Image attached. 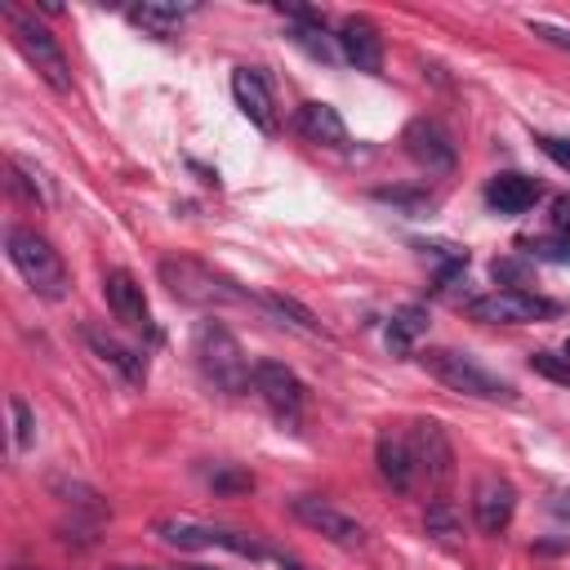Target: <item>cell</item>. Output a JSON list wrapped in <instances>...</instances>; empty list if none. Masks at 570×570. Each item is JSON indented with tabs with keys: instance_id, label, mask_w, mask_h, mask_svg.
Masks as SVG:
<instances>
[{
	"instance_id": "cell-1",
	"label": "cell",
	"mask_w": 570,
	"mask_h": 570,
	"mask_svg": "<svg viewBox=\"0 0 570 570\" xmlns=\"http://www.w3.org/2000/svg\"><path fill=\"white\" fill-rule=\"evenodd\" d=\"M191 356H196L200 374H205L218 392H227V396L249 392V383H254V365L245 361V352H240V343H236V334H232L227 325H218V321H200L196 334H191Z\"/></svg>"
},
{
	"instance_id": "cell-2",
	"label": "cell",
	"mask_w": 570,
	"mask_h": 570,
	"mask_svg": "<svg viewBox=\"0 0 570 570\" xmlns=\"http://www.w3.org/2000/svg\"><path fill=\"white\" fill-rule=\"evenodd\" d=\"M160 285L191 307H227V303H245V289H236L232 276L214 272L209 263L191 258V254H165L160 258Z\"/></svg>"
},
{
	"instance_id": "cell-3",
	"label": "cell",
	"mask_w": 570,
	"mask_h": 570,
	"mask_svg": "<svg viewBox=\"0 0 570 570\" xmlns=\"http://www.w3.org/2000/svg\"><path fill=\"white\" fill-rule=\"evenodd\" d=\"M4 254L9 263L18 267V276L40 294V298H62L71 276H67V263L62 254L36 232V227H9L4 232Z\"/></svg>"
},
{
	"instance_id": "cell-4",
	"label": "cell",
	"mask_w": 570,
	"mask_h": 570,
	"mask_svg": "<svg viewBox=\"0 0 570 570\" xmlns=\"http://www.w3.org/2000/svg\"><path fill=\"white\" fill-rule=\"evenodd\" d=\"M423 365L450 387V392H463V396H476V401H517V387L499 374H490L485 365H476L468 352H454V347H428L423 352Z\"/></svg>"
},
{
	"instance_id": "cell-5",
	"label": "cell",
	"mask_w": 570,
	"mask_h": 570,
	"mask_svg": "<svg viewBox=\"0 0 570 570\" xmlns=\"http://www.w3.org/2000/svg\"><path fill=\"white\" fill-rule=\"evenodd\" d=\"M9 31H13L18 53L36 67V76H40L53 94H71V62H67V53H62L58 36H53L49 27H40L36 18L18 13V9H9Z\"/></svg>"
},
{
	"instance_id": "cell-6",
	"label": "cell",
	"mask_w": 570,
	"mask_h": 570,
	"mask_svg": "<svg viewBox=\"0 0 570 570\" xmlns=\"http://www.w3.org/2000/svg\"><path fill=\"white\" fill-rule=\"evenodd\" d=\"M156 539L169 543V548H227V552H240V557H254V561H267L272 548H263L258 539L240 534V530H223V525H205V521H187V517H160L156 525Z\"/></svg>"
},
{
	"instance_id": "cell-7",
	"label": "cell",
	"mask_w": 570,
	"mask_h": 570,
	"mask_svg": "<svg viewBox=\"0 0 570 570\" xmlns=\"http://www.w3.org/2000/svg\"><path fill=\"white\" fill-rule=\"evenodd\" d=\"M254 392L267 401V410L276 414L281 428L298 432L307 392H303V383H298V374H294L289 365H281V361H258V365H254Z\"/></svg>"
},
{
	"instance_id": "cell-8",
	"label": "cell",
	"mask_w": 570,
	"mask_h": 570,
	"mask_svg": "<svg viewBox=\"0 0 570 570\" xmlns=\"http://www.w3.org/2000/svg\"><path fill=\"white\" fill-rule=\"evenodd\" d=\"M468 312H472L476 321H490V325H525V321H548V316H557L561 303L508 285V289H494V294H485V298H472Z\"/></svg>"
},
{
	"instance_id": "cell-9",
	"label": "cell",
	"mask_w": 570,
	"mask_h": 570,
	"mask_svg": "<svg viewBox=\"0 0 570 570\" xmlns=\"http://www.w3.org/2000/svg\"><path fill=\"white\" fill-rule=\"evenodd\" d=\"M410 450H414V463L428 476V485L445 490L454 476V445H450L445 428L436 419H414L410 423Z\"/></svg>"
},
{
	"instance_id": "cell-10",
	"label": "cell",
	"mask_w": 570,
	"mask_h": 570,
	"mask_svg": "<svg viewBox=\"0 0 570 570\" xmlns=\"http://www.w3.org/2000/svg\"><path fill=\"white\" fill-rule=\"evenodd\" d=\"M289 508H294V517H298L307 530H316L321 539H330V543H338V548H361V543H365V525H361L352 512H343V508H334V503H325V499L303 494V499H294Z\"/></svg>"
},
{
	"instance_id": "cell-11",
	"label": "cell",
	"mask_w": 570,
	"mask_h": 570,
	"mask_svg": "<svg viewBox=\"0 0 570 570\" xmlns=\"http://www.w3.org/2000/svg\"><path fill=\"white\" fill-rule=\"evenodd\" d=\"M401 142H405V151H410V160L419 169H428V174H450L454 169V142L436 120H428V116L410 120Z\"/></svg>"
},
{
	"instance_id": "cell-12",
	"label": "cell",
	"mask_w": 570,
	"mask_h": 570,
	"mask_svg": "<svg viewBox=\"0 0 570 570\" xmlns=\"http://www.w3.org/2000/svg\"><path fill=\"white\" fill-rule=\"evenodd\" d=\"M512 512H517V490H512V481L485 472V476L472 485V517H476L481 534H503V530L512 525Z\"/></svg>"
},
{
	"instance_id": "cell-13",
	"label": "cell",
	"mask_w": 570,
	"mask_h": 570,
	"mask_svg": "<svg viewBox=\"0 0 570 570\" xmlns=\"http://www.w3.org/2000/svg\"><path fill=\"white\" fill-rule=\"evenodd\" d=\"M102 298H107V307H111V316H116L120 325L142 330V334H156V330H151L147 298H142V285H138L125 267H111V272L102 276Z\"/></svg>"
},
{
	"instance_id": "cell-14",
	"label": "cell",
	"mask_w": 570,
	"mask_h": 570,
	"mask_svg": "<svg viewBox=\"0 0 570 570\" xmlns=\"http://www.w3.org/2000/svg\"><path fill=\"white\" fill-rule=\"evenodd\" d=\"M232 98H236V107L249 116L254 129L276 134V102H272L267 76H263L258 67H236V71H232Z\"/></svg>"
},
{
	"instance_id": "cell-15",
	"label": "cell",
	"mask_w": 570,
	"mask_h": 570,
	"mask_svg": "<svg viewBox=\"0 0 570 570\" xmlns=\"http://www.w3.org/2000/svg\"><path fill=\"white\" fill-rule=\"evenodd\" d=\"M374 463H379V476L392 485V490H410L414 476H419V463H414V450H410V432H392L383 428L379 432V445H374Z\"/></svg>"
},
{
	"instance_id": "cell-16",
	"label": "cell",
	"mask_w": 570,
	"mask_h": 570,
	"mask_svg": "<svg viewBox=\"0 0 570 570\" xmlns=\"http://www.w3.org/2000/svg\"><path fill=\"white\" fill-rule=\"evenodd\" d=\"M334 45H338V58H347L356 71H383V40L370 18H343Z\"/></svg>"
},
{
	"instance_id": "cell-17",
	"label": "cell",
	"mask_w": 570,
	"mask_h": 570,
	"mask_svg": "<svg viewBox=\"0 0 570 570\" xmlns=\"http://www.w3.org/2000/svg\"><path fill=\"white\" fill-rule=\"evenodd\" d=\"M294 125H298V134L307 138V142H316V147H347V125H343V116L330 107V102H303L298 107V116H294Z\"/></svg>"
},
{
	"instance_id": "cell-18",
	"label": "cell",
	"mask_w": 570,
	"mask_h": 570,
	"mask_svg": "<svg viewBox=\"0 0 570 570\" xmlns=\"http://www.w3.org/2000/svg\"><path fill=\"white\" fill-rule=\"evenodd\" d=\"M539 183L534 178H525V174H517V169H508V174H494L490 183H485V200L499 209V214H525L534 200H539Z\"/></svg>"
},
{
	"instance_id": "cell-19",
	"label": "cell",
	"mask_w": 570,
	"mask_h": 570,
	"mask_svg": "<svg viewBox=\"0 0 570 570\" xmlns=\"http://www.w3.org/2000/svg\"><path fill=\"white\" fill-rule=\"evenodd\" d=\"M281 13H289V18H294L289 40H294L298 49H307L316 62H334V58H338V45H334V36L325 31L321 13H312V9H294V4H281Z\"/></svg>"
},
{
	"instance_id": "cell-20",
	"label": "cell",
	"mask_w": 570,
	"mask_h": 570,
	"mask_svg": "<svg viewBox=\"0 0 570 570\" xmlns=\"http://www.w3.org/2000/svg\"><path fill=\"white\" fill-rule=\"evenodd\" d=\"M85 343H89L107 365H116V370L125 374V383H142V379H147V361H142V352L125 347V343H120V338H111L107 330L85 325Z\"/></svg>"
},
{
	"instance_id": "cell-21",
	"label": "cell",
	"mask_w": 570,
	"mask_h": 570,
	"mask_svg": "<svg viewBox=\"0 0 570 570\" xmlns=\"http://www.w3.org/2000/svg\"><path fill=\"white\" fill-rule=\"evenodd\" d=\"M187 13H196V4H160V0H142V4H134L125 18L134 22V27H142L147 36H174L178 27H183V18Z\"/></svg>"
},
{
	"instance_id": "cell-22",
	"label": "cell",
	"mask_w": 570,
	"mask_h": 570,
	"mask_svg": "<svg viewBox=\"0 0 570 570\" xmlns=\"http://www.w3.org/2000/svg\"><path fill=\"white\" fill-rule=\"evenodd\" d=\"M423 334H428V307L423 303H405V307L392 312V321H387V347L396 356H410Z\"/></svg>"
},
{
	"instance_id": "cell-23",
	"label": "cell",
	"mask_w": 570,
	"mask_h": 570,
	"mask_svg": "<svg viewBox=\"0 0 570 570\" xmlns=\"http://www.w3.org/2000/svg\"><path fill=\"white\" fill-rule=\"evenodd\" d=\"M423 530H428L432 539H441V543H459V539H463V517H459V508H454L445 494H436V499L428 503V512H423Z\"/></svg>"
},
{
	"instance_id": "cell-24",
	"label": "cell",
	"mask_w": 570,
	"mask_h": 570,
	"mask_svg": "<svg viewBox=\"0 0 570 570\" xmlns=\"http://www.w3.org/2000/svg\"><path fill=\"white\" fill-rule=\"evenodd\" d=\"M263 307H272L281 321H289V325H298L303 334H325L321 330V321L298 303V298H289V294H263Z\"/></svg>"
},
{
	"instance_id": "cell-25",
	"label": "cell",
	"mask_w": 570,
	"mask_h": 570,
	"mask_svg": "<svg viewBox=\"0 0 570 570\" xmlns=\"http://www.w3.org/2000/svg\"><path fill=\"white\" fill-rule=\"evenodd\" d=\"M530 370L552 379V383H561V387H570V356L566 352H530Z\"/></svg>"
},
{
	"instance_id": "cell-26",
	"label": "cell",
	"mask_w": 570,
	"mask_h": 570,
	"mask_svg": "<svg viewBox=\"0 0 570 570\" xmlns=\"http://www.w3.org/2000/svg\"><path fill=\"white\" fill-rule=\"evenodd\" d=\"M9 414H13V445L27 450L31 436H36V414H31V405L22 396H9Z\"/></svg>"
},
{
	"instance_id": "cell-27",
	"label": "cell",
	"mask_w": 570,
	"mask_h": 570,
	"mask_svg": "<svg viewBox=\"0 0 570 570\" xmlns=\"http://www.w3.org/2000/svg\"><path fill=\"white\" fill-rule=\"evenodd\" d=\"M9 165H13V174H18L13 183H18V187H22V191H27L36 205H45V200H49V191H45V183H40V169H36L31 160H22V156H13Z\"/></svg>"
},
{
	"instance_id": "cell-28",
	"label": "cell",
	"mask_w": 570,
	"mask_h": 570,
	"mask_svg": "<svg viewBox=\"0 0 570 570\" xmlns=\"http://www.w3.org/2000/svg\"><path fill=\"white\" fill-rule=\"evenodd\" d=\"M525 27H530L534 36H543L548 45H557V49H566V53H570V27H557V22H548V18H530Z\"/></svg>"
},
{
	"instance_id": "cell-29",
	"label": "cell",
	"mask_w": 570,
	"mask_h": 570,
	"mask_svg": "<svg viewBox=\"0 0 570 570\" xmlns=\"http://www.w3.org/2000/svg\"><path fill=\"white\" fill-rule=\"evenodd\" d=\"M539 147L548 160H557L561 169H570V138H557V134H539Z\"/></svg>"
},
{
	"instance_id": "cell-30",
	"label": "cell",
	"mask_w": 570,
	"mask_h": 570,
	"mask_svg": "<svg viewBox=\"0 0 570 570\" xmlns=\"http://www.w3.org/2000/svg\"><path fill=\"white\" fill-rule=\"evenodd\" d=\"M552 232L570 245V196H557L552 200Z\"/></svg>"
},
{
	"instance_id": "cell-31",
	"label": "cell",
	"mask_w": 570,
	"mask_h": 570,
	"mask_svg": "<svg viewBox=\"0 0 570 570\" xmlns=\"http://www.w3.org/2000/svg\"><path fill=\"white\" fill-rule=\"evenodd\" d=\"M249 485H254L249 472H223V476H214V490H249Z\"/></svg>"
},
{
	"instance_id": "cell-32",
	"label": "cell",
	"mask_w": 570,
	"mask_h": 570,
	"mask_svg": "<svg viewBox=\"0 0 570 570\" xmlns=\"http://www.w3.org/2000/svg\"><path fill=\"white\" fill-rule=\"evenodd\" d=\"M548 512H552V517H557V521L570 530V490H557V494L548 499Z\"/></svg>"
},
{
	"instance_id": "cell-33",
	"label": "cell",
	"mask_w": 570,
	"mask_h": 570,
	"mask_svg": "<svg viewBox=\"0 0 570 570\" xmlns=\"http://www.w3.org/2000/svg\"><path fill=\"white\" fill-rule=\"evenodd\" d=\"M178 570H218V566H178Z\"/></svg>"
},
{
	"instance_id": "cell-34",
	"label": "cell",
	"mask_w": 570,
	"mask_h": 570,
	"mask_svg": "<svg viewBox=\"0 0 570 570\" xmlns=\"http://www.w3.org/2000/svg\"><path fill=\"white\" fill-rule=\"evenodd\" d=\"M116 570H156V566H116Z\"/></svg>"
},
{
	"instance_id": "cell-35",
	"label": "cell",
	"mask_w": 570,
	"mask_h": 570,
	"mask_svg": "<svg viewBox=\"0 0 570 570\" xmlns=\"http://www.w3.org/2000/svg\"><path fill=\"white\" fill-rule=\"evenodd\" d=\"M13 570H36V566H13Z\"/></svg>"
}]
</instances>
